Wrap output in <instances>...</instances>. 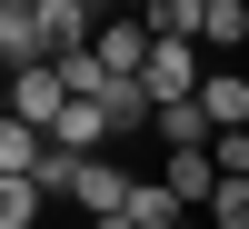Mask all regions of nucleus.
I'll list each match as a JSON object with an SVG mask.
<instances>
[{
	"instance_id": "8",
	"label": "nucleus",
	"mask_w": 249,
	"mask_h": 229,
	"mask_svg": "<svg viewBox=\"0 0 249 229\" xmlns=\"http://www.w3.org/2000/svg\"><path fill=\"white\" fill-rule=\"evenodd\" d=\"M160 179H170L190 210H210V199H219V159H210V150H160Z\"/></svg>"
},
{
	"instance_id": "9",
	"label": "nucleus",
	"mask_w": 249,
	"mask_h": 229,
	"mask_svg": "<svg viewBox=\"0 0 249 229\" xmlns=\"http://www.w3.org/2000/svg\"><path fill=\"white\" fill-rule=\"evenodd\" d=\"M190 219L199 210L170 190V179H140V190H130V229H190Z\"/></svg>"
},
{
	"instance_id": "6",
	"label": "nucleus",
	"mask_w": 249,
	"mask_h": 229,
	"mask_svg": "<svg viewBox=\"0 0 249 229\" xmlns=\"http://www.w3.org/2000/svg\"><path fill=\"white\" fill-rule=\"evenodd\" d=\"M40 60H50V50H40V10H30V0H0V70H40Z\"/></svg>"
},
{
	"instance_id": "19",
	"label": "nucleus",
	"mask_w": 249,
	"mask_h": 229,
	"mask_svg": "<svg viewBox=\"0 0 249 229\" xmlns=\"http://www.w3.org/2000/svg\"><path fill=\"white\" fill-rule=\"evenodd\" d=\"M190 229H199V219H190Z\"/></svg>"
},
{
	"instance_id": "10",
	"label": "nucleus",
	"mask_w": 249,
	"mask_h": 229,
	"mask_svg": "<svg viewBox=\"0 0 249 229\" xmlns=\"http://www.w3.org/2000/svg\"><path fill=\"white\" fill-rule=\"evenodd\" d=\"M40 159H50V130H30V120H0V179H40Z\"/></svg>"
},
{
	"instance_id": "14",
	"label": "nucleus",
	"mask_w": 249,
	"mask_h": 229,
	"mask_svg": "<svg viewBox=\"0 0 249 229\" xmlns=\"http://www.w3.org/2000/svg\"><path fill=\"white\" fill-rule=\"evenodd\" d=\"M210 159H219V179H249V130H219Z\"/></svg>"
},
{
	"instance_id": "5",
	"label": "nucleus",
	"mask_w": 249,
	"mask_h": 229,
	"mask_svg": "<svg viewBox=\"0 0 249 229\" xmlns=\"http://www.w3.org/2000/svg\"><path fill=\"white\" fill-rule=\"evenodd\" d=\"M60 110H70V80H60L50 60H40V70H20V80H10V120H30V130H50Z\"/></svg>"
},
{
	"instance_id": "13",
	"label": "nucleus",
	"mask_w": 249,
	"mask_h": 229,
	"mask_svg": "<svg viewBox=\"0 0 249 229\" xmlns=\"http://www.w3.org/2000/svg\"><path fill=\"white\" fill-rule=\"evenodd\" d=\"M199 229H249V179H219V199L199 210Z\"/></svg>"
},
{
	"instance_id": "7",
	"label": "nucleus",
	"mask_w": 249,
	"mask_h": 229,
	"mask_svg": "<svg viewBox=\"0 0 249 229\" xmlns=\"http://www.w3.org/2000/svg\"><path fill=\"white\" fill-rule=\"evenodd\" d=\"M199 110H210V140H219V130H249V70H219V60H210Z\"/></svg>"
},
{
	"instance_id": "11",
	"label": "nucleus",
	"mask_w": 249,
	"mask_h": 229,
	"mask_svg": "<svg viewBox=\"0 0 249 229\" xmlns=\"http://www.w3.org/2000/svg\"><path fill=\"white\" fill-rule=\"evenodd\" d=\"M150 140L160 150H210V110H199V100H170V110L150 120Z\"/></svg>"
},
{
	"instance_id": "16",
	"label": "nucleus",
	"mask_w": 249,
	"mask_h": 229,
	"mask_svg": "<svg viewBox=\"0 0 249 229\" xmlns=\"http://www.w3.org/2000/svg\"><path fill=\"white\" fill-rule=\"evenodd\" d=\"M0 120H10V70H0Z\"/></svg>"
},
{
	"instance_id": "15",
	"label": "nucleus",
	"mask_w": 249,
	"mask_h": 229,
	"mask_svg": "<svg viewBox=\"0 0 249 229\" xmlns=\"http://www.w3.org/2000/svg\"><path fill=\"white\" fill-rule=\"evenodd\" d=\"M90 229H130V210H110V219H90Z\"/></svg>"
},
{
	"instance_id": "3",
	"label": "nucleus",
	"mask_w": 249,
	"mask_h": 229,
	"mask_svg": "<svg viewBox=\"0 0 249 229\" xmlns=\"http://www.w3.org/2000/svg\"><path fill=\"white\" fill-rule=\"evenodd\" d=\"M110 140H120V120L100 110V100H70V110L50 120V150H70V159H100Z\"/></svg>"
},
{
	"instance_id": "4",
	"label": "nucleus",
	"mask_w": 249,
	"mask_h": 229,
	"mask_svg": "<svg viewBox=\"0 0 249 229\" xmlns=\"http://www.w3.org/2000/svg\"><path fill=\"white\" fill-rule=\"evenodd\" d=\"M40 50H50V60H80V50H100V20L80 10V0H40Z\"/></svg>"
},
{
	"instance_id": "17",
	"label": "nucleus",
	"mask_w": 249,
	"mask_h": 229,
	"mask_svg": "<svg viewBox=\"0 0 249 229\" xmlns=\"http://www.w3.org/2000/svg\"><path fill=\"white\" fill-rule=\"evenodd\" d=\"M120 10H140V20H150V10H160V0H120Z\"/></svg>"
},
{
	"instance_id": "12",
	"label": "nucleus",
	"mask_w": 249,
	"mask_h": 229,
	"mask_svg": "<svg viewBox=\"0 0 249 229\" xmlns=\"http://www.w3.org/2000/svg\"><path fill=\"white\" fill-rule=\"evenodd\" d=\"M40 210H50L40 179H0V229H40Z\"/></svg>"
},
{
	"instance_id": "2",
	"label": "nucleus",
	"mask_w": 249,
	"mask_h": 229,
	"mask_svg": "<svg viewBox=\"0 0 249 229\" xmlns=\"http://www.w3.org/2000/svg\"><path fill=\"white\" fill-rule=\"evenodd\" d=\"M150 50H160V30H150L140 10H110V20H100V70H110V80H140Z\"/></svg>"
},
{
	"instance_id": "1",
	"label": "nucleus",
	"mask_w": 249,
	"mask_h": 229,
	"mask_svg": "<svg viewBox=\"0 0 249 229\" xmlns=\"http://www.w3.org/2000/svg\"><path fill=\"white\" fill-rule=\"evenodd\" d=\"M199 80H210V50L199 40H160L150 70H140V90H150V110H170V100H199Z\"/></svg>"
},
{
	"instance_id": "18",
	"label": "nucleus",
	"mask_w": 249,
	"mask_h": 229,
	"mask_svg": "<svg viewBox=\"0 0 249 229\" xmlns=\"http://www.w3.org/2000/svg\"><path fill=\"white\" fill-rule=\"evenodd\" d=\"M30 10H40V0H30Z\"/></svg>"
}]
</instances>
